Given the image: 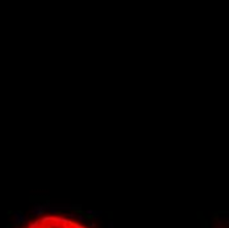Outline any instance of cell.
I'll return each instance as SVG.
<instances>
[{"label": "cell", "mask_w": 229, "mask_h": 228, "mask_svg": "<svg viewBox=\"0 0 229 228\" xmlns=\"http://www.w3.org/2000/svg\"><path fill=\"white\" fill-rule=\"evenodd\" d=\"M24 228H88L84 224L62 215H42L29 222Z\"/></svg>", "instance_id": "obj_1"}]
</instances>
